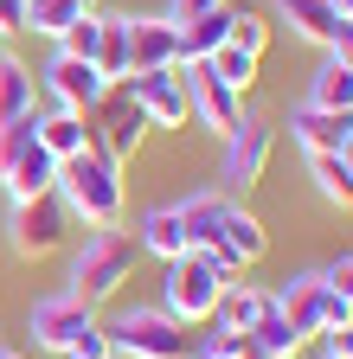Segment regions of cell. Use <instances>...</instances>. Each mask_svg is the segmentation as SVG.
Instances as JSON below:
<instances>
[{"mask_svg":"<svg viewBox=\"0 0 353 359\" xmlns=\"http://www.w3.org/2000/svg\"><path fill=\"white\" fill-rule=\"evenodd\" d=\"M315 276H321V283H328V289H334V295L353 308V257H334L328 269H315Z\"/></svg>","mask_w":353,"mask_h":359,"instance_id":"1f68e13d","label":"cell"},{"mask_svg":"<svg viewBox=\"0 0 353 359\" xmlns=\"http://www.w3.org/2000/svg\"><path fill=\"white\" fill-rule=\"evenodd\" d=\"M0 359H20V353H7V346H0Z\"/></svg>","mask_w":353,"mask_h":359,"instance_id":"f35d334b","label":"cell"},{"mask_svg":"<svg viewBox=\"0 0 353 359\" xmlns=\"http://www.w3.org/2000/svg\"><path fill=\"white\" fill-rule=\"evenodd\" d=\"M206 65H212V77H225V83L238 90V97L257 83V52H238V45H218V52H212Z\"/></svg>","mask_w":353,"mask_h":359,"instance_id":"4316f807","label":"cell"},{"mask_svg":"<svg viewBox=\"0 0 353 359\" xmlns=\"http://www.w3.org/2000/svg\"><path fill=\"white\" fill-rule=\"evenodd\" d=\"M173 77H180V90H187V109L199 116V128H212V135H232L238 122H244V97L225 83V77H212V65H173Z\"/></svg>","mask_w":353,"mask_h":359,"instance_id":"52a82bcc","label":"cell"},{"mask_svg":"<svg viewBox=\"0 0 353 359\" xmlns=\"http://www.w3.org/2000/svg\"><path fill=\"white\" fill-rule=\"evenodd\" d=\"M308 180H315V193H321L328 205L353 212V173H347L340 154H308Z\"/></svg>","mask_w":353,"mask_h":359,"instance_id":"603a6c76","label":"cell"},{"mask_svg":"<svg viewBox=\"0 0 353 359\" xmlns=\"http://www.w3.org/2000/svg\"><path fill=\"white\" fill-rule=\"evenodd\" d=\"M39 148H46L52 161H71V154H84L91 148V122H84L77 109H39Z\"/></svg>","mask_w":353,"mask_h":359,"instance_id":"2e32d148","label":"cell"},{"mask_svg":"<svg viewBox=\"0 0 353 359\" xmlns=\"http://www.w3.org/2000/svg\"><path fill=\"white\" fill-rule=\"evenodd\" d=\"M97 39H103V13H77V20L58 32V52H71V58H97Z\"/></svg>","mask_w":353,"mask_h":359,"instance_id":"f1b7e54d","label":"cell"},{"mask_svg":"<svg viewBox=\"0 0 353 359\" xmlns=\"http://www.w3.org/2000/svg\"><path fill=\"white\" fill-rule=\"evenodd\" d=\"M0 32H26V0H0Z\"/></svg>","mask_w":353,"mask_h":359,"instance_id":"d590c367","label":"cell"},{"mask_svg":"<svg viewBox=\"0 0 353 359\" xmlns=\"http://www.w3.org/2000/svg\"><path fill=\"white\" fill-rule=\"evenodd\" d=\"M77 13H91L84 0H26V32H46V39H58Z\"/></svg>","mask_w":353,"mask_h":359,"instance_id":"484cf974","label":"cell"},{"mask_svg":"<svg viewBox=\"0 0 353 359\" xmlns=\"http://www.w3.org/2000/svg\"><path fill=\"white\" fill-rule=\"evenodd\" d=\"M328 58H334V65H347V71H353V20H340V26H334V32H328Z\"/></svg>","mask_w":353,"mask_h":359,"instance_id":"836d02e7","label":"cell"},{"mask_svg":"<svg viewBox=\"0 0 353 359\" xmlns=\"http://www.w3.org/2000/svg\"><path fill=\"white\" fill-rule=\"evenodd\" d=\"M7 231H13V250H20V257H52V250L65 244V231H71V212L58 205V193H46V199H20Z\"/></svg>","mask_w":353,"mask_h":359,"instance_id":"9c48e42d","label":"cell"},{"mask_svg":"<svg viewBox=\"0 0 353 359\" xmlns=\"http://www.w3.org/2000/svg\"><path fill=\"white\" fill-rule=\"evenodd\" d=\"M277 302V314H283V321L302 334V340H321L328 327H340V321H353V308L321 283V276H295L283 295H270Z\"/></svg>","mask_w":353,"mask_h":359,"instance_id":"8992f818","label":"cell"},{"mask_svg":"<svg viewBox=\"0 0 353 359\" xmlns=\"http://www.w3.org/2000/svg\"><path fill=\"white\" fill-rule=\"evenodd\" d=\"M135 257H142V244L128 238V231H97L91 244L77 250V263H71V295H84V302H109L122 283H128V269H135Z\"/></svg>","mask_w":353,"mask_h":359,"instance_id":"277c9868","label":"cell"},{"mask_svg":"<svg viewBox=\"0 0 353 359\" xmlns=\"http://www.w3.org/2000/svg\"><path fill=\"white\" fill-rule=\"evenodd\" d=\"M225 39H232V7H218L206 20H193V26H180V65H206Z\"/></svg>","mask_w":353,"mask_h":359,"instance_id":"44dd1931","label":"cell"},{"mask_svg":"<svg viewBox=\"0 0 353 359\" xmlns=\"http://www.w3.org/2000/svg\"><path fill=\"white\" fill-rule=\"evenodd\" d=\"M218 289H225V269H218L206 250H187V257H173L167 263V289H161V308L173 314V321H212V308H218Z\"/></svg>","mask_w":353,"mask_h":359,"instance_id":"5b68a950","label":"cell"},{"mask_svg":"<svg viewBox=\"0 0 353 359\" xmlns=\"http://www.w3.org/2000/svg\"><path fill=\"white\" fill-rule=\"evenodd\" d=\"M340 161H347V173H353V142H347V148H340Z\"/></svg>","mask_w":353,"mask_h":359,"instance_id":"74e56055","label":"cell"},{"mask_svg":"<svg viewBox=\"0 0 353 359\" xmlns=\"http://www.w3.org/2000/svg\"><path fill=\"white\" fill-rule=\"evenodd\" d=\"M52 193H58V205H65L71 218L97 224V231H109V224L122 218V173H116V161L97 154V148L58 161V187H52Z\"/></svg>","mask_w":353,"mask_h":359,"instance_id":"7a4b0ae2","label":"cell"},{"mask_svg":"<svg viewBox=\"0 0 353 359\" xmlns=\"http://www.w3.org/2000/svg\"><path fill=\"white\" fill-rule=\"evenodd\" d=\"M270 308V295L263 289H251V283H225L218 289V308H212V321L225 327V334H251V321Z\"/></svg>","mask_w":353,"mask_h":359,"instance_id":"d6986e66","label":"cell"},{"mask_svg":"<svg viewBox=\"0 0 353 359\" xmlns=\"http://www.w3.org/2000/svg\"><path fill=\"white\" fill-rule=\"evenodd\" d=\"M0 180H7V193H13V205H20V199H46V193L58 187V161H52L46 148L32 142V148H26V154H20V161H13L7 173H0Z\"/></svg>","mask_w":353,"mask_h":359,"instance_id":"e0dca14e","label":"cell"},{"mask_svg":"<svg viewBox=\"0 0 353 359\" xmlns=\"http://www.w3.org/2000/svg\"><path fill=\"white\" fill-rule=\"evenodd\" d=\"M97 109H103V122H97L103 135H91V148H97V154H109V161L122 167L128 154H135V148H142V135H148V116H142L135 103H128V97H122V90H109V97H103Z\"/></svg>","mask_w":353,"mask_h":359,"instance_id":"4fadbf2b","label":"cell"},{"mask_svg":"<svg viewBox=\"0 0 353 359\" xmlns=\"http://www.w3.org/2000/svg\"><path fill=\"white\" fill-rule=\"evenodd\" d=\"M122 97L135 103L148 116V128H187V90L173 71H135V77H122Z\"/></svg>","mask_w":353,"mask_h":359,"instance_id":"8fae6325","label":"cell"},{"mask_svg":"<svg viewBox=\"0 0 353 359\" xmlns=\"http://www.w3.org/2000/svg\"><path fill=\"white\" fill-rule=\"evenodd\" d=\"M328 7H334V20H353V0H328Z\"/></svg>","mask_w":353,"mask_h":359,"instance_id":"8d00e7d4","label":"cell"},{"mask_svg":"<svg viewBox=\"0 0 353 359\" xmlns=\"http://www.w3.org/2000/svg\"><path fill=\"white\" fill-rule=\"evenodd\" d=\"M218 205H225V193H187V199H173V205H148L135 218V244L154 250L161 263L187 257V250H212Z\"/></svg>","mask_w":353,"mask_h":359,"instance_id":"6da1fadb","label":"cell"},{"mask_svg":"<svg viewBox=\"0 0 353 359\" xmlns=\"http://www.w3.org/2000/svg\"><path fill=\"white\" fill-rule=\"evenodd\" d=\"M32 346H46V353H65L84 327H97V308L84 302V295H46V302H32Z\"/></svg>","mask_w":353,"mask_h":359,"instance_id":"7c38bea8","label":"cell"},{"mask_svg":"<svg viewBox=\"0 0 353 359\" xmlns=\"http://www.w3.org/2000/svg\"><path fill=\"white\" fill-rule=\"evenodd\" d=\"M308 109H334V116H353V71L328 58L315 77H308Z\"/></svg>","mask_w":353,"mask_h":359,"instance_id":"7402d4cb","label":"cell"},{"mask_svg":"<svg viewBox=\"0 0 353 359\" xmlns=\"http://www.w3.org/2000/svg\"><path fill=\"white\" fill-rule=\"evenodd\" d=\"M193 359H270L251 334H225V327H212L199 346H193Z\"/></svg>","mask_w":353,"mask_h":359,"instance_id":"83f0119b","label":"cell"},{"mask_svg":"<svg viewBox=\"0 0 353 359\" xmlns=\"http://www.w3.org/2000/svg\"><path fill=\"white\" fill-rule=\"evenodd\" d=\"M270 148H277V128L263 122V116H251V109H244V122L225 135V187H232V193L257 187L263 167H270Z\"/></svg>","mask_w":353,"mask_h":359,"instance_id":"ba28073f","label":"cell"},{"mask_svg":"<svg viewBox=\"0 0 353 359\" xmlns=\"http://www.w3.org/2000/svg\"><path fill=\"white\" fill-rule=\"evenodd\" d=\"M109 83H122L128 77V13H109L103 20V39H97V58H91Z\"/></svg>","mask_w":353,"mask_h":359,"instance_id":"cb8c5ba5","label":"cell"},{"mask_svg":"<svg viewBox=\"0 0 353 359\" xmlns=\"http://www.w3.org/2000/svg\"><path fill=\"white\" fill-rule=\"evenodd\" d=\"M84 7H97V0H84Z\"/></svg>","mask_w":353,"mask_h":359,"instance_id":"ab89813d","label":"cell"},{"mask_svg":"<svg viewBox=\"0 0 353 359\" xmlns=\"http://www.w3.org/2000/svg\"><path fill=\"white\" fill-rule=\"evenodd\" d=\"M289 142H295L302 154H340V148L353 142V116H334V109H308V103H295V109H289Z\"/></svg>","mask_w":353,"mask_h":359,"instance_id":"9a60e30c","label":"cell"},{"mask_svg":"<svg viewBox=\"0 0 353 359\" xmlns=\"http://www.w3.org/2000/svg\"><path fill=\"white\" fill-rule=\"evenodd\" d=\"M225 45L263 58V45H270V20H263V13H232V39H225Z\"/></svg>","mask_w":353,"mask_h":359,"instance_id":"f546056e","label":"cell"},{"mask_svg":"<svg viewBox=\"0 0 353 359\" xmlns=\"http://www.w3.org/2000/svg\"><path fill=\"white\" fill-rule=\"evenodd\" d=\"M65 359H116V346H109V334H103V321L97 327H84L71 346H65Z\"/></svg>","mask_w":353,"mask_h":359,"instance_id":"4dcf8cb0","label":"cell"},{"mask_svg":"<svg viewBox=\"0 0 353 359\" xmlns=\"http://www.w3.org/2000/svg\"><path fill=\"white\" fill-rule=\"evenodd\" d=\"M39 109V83H32V71L13 58V52H0V128H7L13 116H32Z\"/></svg>","mask_w":353,"mask_h":359,"instance_id":"ac0fdd59","label":"cell"},{"mask_svg":"<svg viewBox=\"0 0 353 359\" xmlns=\"http://www.w3.org/2000/svg\"><path fill=\"white\" fill-rule=\"evenodd\" d=\"M180 65V26L167 13L161 20H135L128 13V77L135 71H173Z\"/></svg>","mask_w":353,"mask_h":359,"instance_id":"5bb4252c","label":"cell"},{"mask_svg":"<svg viewBox=\"0 0 353 359\" xmlns=\"http://www.w3.org/2000/svg\"><path fill=\"white\" fill-rule=\"evenodd\" d=\"M277 20H283L295 39H308V45H328V32L340 26L328 0H277Z\"/></svg>","mask_w":353,"mask_h":359,"instance_id":"ffe728a7","label":"cell"},{"mask_svg":"<svg viewBox=\"0 0 353 359\" xmlns=\"http://www.w3.org/2000/svg\"><path fill=\"white\" fill-rule=\"evenodd\" d=\"M46 90H52V103L58 109H77V116H97V103L109 97V77L91 65V58H71V52H58L52 65H46Z\"/></svg>","mask_w":353,"mask_h":359,"instance_id":"30bf717a","label":"cell"},{"mask_svg":"<svg viewBox=\"0 0 353 359\" xmlns=\"http://www.w3.org/2000/svg\"><path fill=\"white\" fill-rule=\"evenodd\" d=\"M225 0H167V20L173 26H193V20H206V13H218Z\"/></svg>","mask_w":353,"mask_h":359,"instance_id":"d6a6232c","label":"cell"},{"mask_svg":"<svg viewBox=\"0 0 353 359\" xmlns=\"http://www.w3.org/2000/svg\"><path fill=\"white\" fill-rule=\"evenodd\" d=\"M321 340H328V359H353V321H340V327H328Z\"/></svg>","mask_w":353,"mask_h":359,"instance_id":"e575fe53","label":"cell"},{"mask_svg":"<svg viewBox=\"0 0 353 359\" xmlns=\"http://www.w3.org/2000/svg\"><path fill=\"white\" fill-rule=\"evenodd\" d=\"M251 340H257L263 353H270V359H295V353H302V334H295V327L283 321V314H277V302H270V308H263L257 321H251Z\"/></svg>","mask_w":353,"mask_h":359,"instance_id":"d4e9b609","label":"cell"},{"mask_svg":"<svg viewBox=\"0 0 353 359\" xmlns=\"http://www.w3.org/2000/svg\"><path fill=\"white\" fill-rule=\"evenodd\" d=\"M116 359H193V334L187 321H173L167 308H128L103 327Z\"/></svg>","mask_w":353,"mask_h":359,"instance_id":"3957f363","label":"cell"}]
</instances>
